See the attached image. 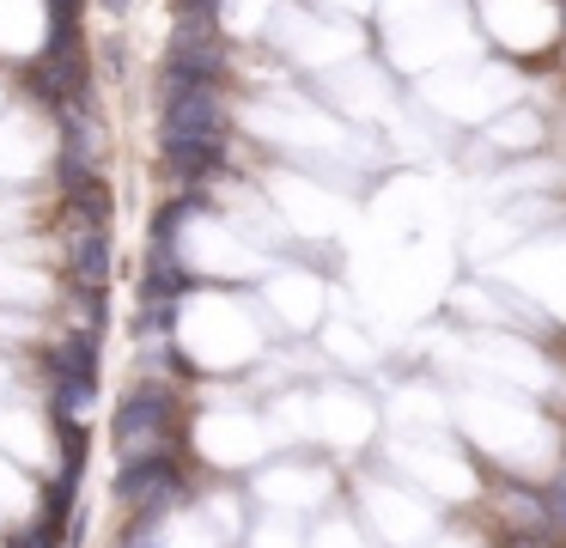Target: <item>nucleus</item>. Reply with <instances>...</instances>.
Here are the masks:
<instances>
[{
    "instance_id": "6e6552de",
    "label": "nucleus",
    "mask_w": 566,
    "mask_h": 548,
    "mask_svg": "<svg viewBox=\"0 0 566 548\" xmlns=\"http://www.w3.org/2000/svg\"><path fill=\"white\" fill-rule=\"evenodd\" d=\"M171 12L189 24H220V0H171Z\"/></svg>"
},
{
    "instance_id": "f257e3e1",
    "label": "nucleus",
    "mask_w": 566,
    "mask_h": 548,
    "mask_svg": "<svg viewBox=\"0 0 566 548\" xmlns=\"http://www.w3.org/2000/svg\"><path fill=\"white\" fill-rule=\"evenodd\" d=\"M111 445H116V463L189 451V402H184V390L140 378V384L111 409Z\"/></svg>"
},
{
    "instance_id": "0eeeda50",
    "label": "nucleus",
    "mask_w": 566,
    "mask_h": 548,
    "mask_svg": "<svg viewBox=\"0 0 566 548\" xmlns=\"http://www.w3.org/2000/svg\"><path fill=\"white\" fill-rule=\"evenodd\" d=\"M201 214V195H171V201H159V214H153V226H147V244H177V231L189 226V219Z\"/></svg>"
},
{
    "instance_id": "39448f33",
    "label": "nucleus",
    "mask_w": 566,
    "mask_h": 548,
    "mask_svg": "<svg viewBox=\"0 0 566 548\" xmlns=\"http://www.w3.org/2000/svg\"><path fill=\"white\" fill-rule=\"evenodd\" d=\"M196 292V275L177 256V244H147V262H140V304H184Z\"/></svg>"
},
{
    "instance_id": "20e7f679",
    "label": "nucleus",
    "mask_w": 566,
    "mask_h": 548,
    "mask_svg": "<svg viewBox=\"0 0 566 548\" xmlns=\"http://www.w3.org/2000/svg\"><path fill=\"white\" fill-rule=\"evenodd\" d=\"M55 238H62V275L74 292H111V275H116V244H111V226L104 219H86L74 207H62L55 219Z\"/></svg>"
},
{
    "instance_id": "9d476101",
    "label": "nucleus",
    "mask_w": 566,
    "mask_h": 548,
    "mask_svg": "<svg viewBox=\"0 0 566 548\" xmlns=\"http://www.w3.org/2000/svg\"><path fill=\"white\" fill-rule=\"evenodd\" d=\"M128 7H135V0H98V12H111V19H123Z\"/></svg>"
},
{
    "instance_id": "f03ea898",
    "label": "nucleus",
    "mask_w": 566,
    "mask_h": 548,
    "mask_svg": "<svg viewBox=\"0 0 566 548\" xmlns=\"http://www.w3.org/2000/svg\"><path fill=\"white\" fill-rule=\"evenodd\" d=\"M189 499H196V463H189V451L116 463V475H111V506L123 518H171Z\"/></svg>"
},
{
    "instance_id": "7ed1b4c3",
    "label": "nucleus",
    "mask_w": 566,
    "mask_h": 548,
    "mask_svg": "<svg viewBox=\"0 0 566 548\" xmlns=\"http://www.w3.org/2000/svg\"><path fill=\"white\" fill-rule=\"evenodd\" d=\"M159 141H232L226 92L177 68H159Z\"/></svg>"
},
{
    "instance_id": "1a4fd4ad",
    "label": "nucleus",
    "mask_w": 566,
    "mask_h": 548,
    "mask_svg": "<svg viewBox=\"0 0 566 548\" xmlns=\"http://www.w3.org/2000/svg\"><path fill=\"white\" fill-rule=\"evenodd\" d=\"M542 511H548V524H560V530H566V482L542 494Z\"/></svg>"
},
{
    "instance_id": "423d86ee",
    "label": "nucleus",
    "mask_w": 566,
    "mask_h": 548,
    "mask_svg": "<svg viewBox=\"0 0 566 548\" xmlns=\"http://www.w3.org/2000/svg\"><path fill=\"white\" fill-rule=\"evenodd\" d=\"M159 165L171 183H184L196 195L201 183H213L226 170V141H159Z\"/></svg>"
}]
</instances>
